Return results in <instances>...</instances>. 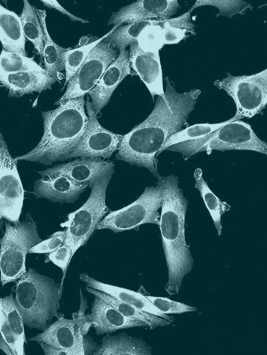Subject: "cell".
Here are the masks:
<instances>
[{
    "label": "cell",
    "instance_id": "6da1fadb",
    "mask_svg": "<svg viewBox=\"0 0 267 355\" xmlns=\"http://www.w3.org/2000/svg\"><path fill=\"white\" fill-rule=\"evenodd\" d=\"M200 94L199 89L178 93L167 78L165 96H158L150 116L123 135L117 159L159 178L157 155L171 136L182 130Z\"/></svg>",
    "mask_w": 267,
    "mask_h": 355
},
{
    "label": "cell",
    "instance_id": "7a4b0ae2",
    "mask_svg": "<svg viewBox=\"0 0 267 355\" xmlns=\"http://www.w3.org/2000/svg\"><path fill=\"white\" fill-rule=\"evenodd\" d=\"M159 178L164 189L159 226L169 269L166 290L169 294L175 295L180 292L183 279L192 270L194 262L185 239V217L189 202L178 186L177 177L160 176Z\"/></svg>",
    "mask_w": 267,
    "mask_h": 355
},
{
    "label": "cell",
    "instance_id": "3957f363",
    "mask_svg": "<svg viewBox=\"0 0 267 355\" xmlns=\"http://www.w3.org/2000/svg\"><path fill=\"white\" fill-rule=\"evenodd\" d=\"M85 97L67 101L53 110L42 112L44 133L39 144L28 154L15 158L51 166L65 161L83 137L89 117Z\"/></svg>",
    "mask_w": 267,
    "mask_h": 355
},
{
    "label": "cell",
    "instance_id": "277c9868",
    "mask_svg": "<svg viewBox=\"0 0 267 355\" xmlns=\"http://www.w3.org/2000/svg\"><path fill=\"white\" fill-rule=\"evenodd\" d=\"M15 302L24 325L44 329L59 309V285L31 268L19 279Z\"/></svg>",
    "mask_w": 267,
    "mask_h": 355
},
{
    "label": "cell",
    "instance_id": "5b68a950",
    "mask_svg": "<svg viewBox=\"0 0 267 355\" xmlns=\"http://www.w3.org/2000/svg\"><path fill=\"white\" fill-rule=\"evenodd\" d=\"M165 150L178 152L188 157L202 152L213 150H250L267 154V145L258 138L251 125L238 120L229 123L205 137L181 143Z\"/></svg>",
    "mask_w": 267,
    "mask_h": 355
},
{
    "label": "cell",
    "instance_id": "8992f818",
    "mask_svg": "<svg viewBox=\"0 0 267 355\" xmlns=\"http://www.w3.org/2000/svg\"><path fill=\"white\" fill-rule=\"evenodd\" d=\"M42 241L33 221L8 223L0 240V280L3 286L26 274V258L30 250Z\"/></svg>",
    "mask_w": 267,
    "mask_h": 355
},
{
    "label": "cell",
    "instance_id": "52a82bcc",
    "mask_svg": "<svg viewBox=\"0 0 267 355\" xmlns=\"http://www.w3.org/2000/svg\"><path fill=\"white\" fill-rule=\"evenodd\" d=\"M112 178H107L94 184L87 201L71 213L68 220L61 225L67 228L64 244L69 245L73 256L87 243L103 218L110 212L105 204V197Z\"/></svg>",
    "mask_w": 267,
    "mask_h": 355
},
{
    "label": "cell",
    "instance_id": "ba28073f",
    "mask_svg": "<svg viewBox=\"0 0 267 355\" xmlns=\"http://www.w3.org/2000/svg\"><path fill=\"white\" fill-rule=\"evenodd\" d=\"M164 198V189L158 178L157 186L147 187L142 196L130 205L109 213L98 224L97 230H109L114 233L135 230L146 224L159 225Z\"/></svg>",
    "mask_w": 267,
    "mask_h": 355
},
{
    "label": "cell",
    "instance_id": "9c48e42d",
    "mask_svg": "<svg viewBox=\"0 0 267 355\" xmlns=\"http://www.w3.org/2000/svg\"><path fill=\"white\" fill-rule=\"evenodd\" d=\"M215 86L233 99L236 114L252 119L260 114L267 104V69L251 76H229L216 80Z\"/></svg>",
    "mask_w": 267,
    "mask_h": 355
},
{
    "label": "cell",
    "instance_id": "30bf717a",
    "mask_svg": "<svg viewBox=\"0 0 267 355\" xmlns=\"http://www.w3.org/2000/svg\"><path fill=\"white\" fill-rule=\"evenodd\" d=\"M24 191L14 159L0 133V220L11 223L19 221L24 203Z\"/></svg>",
    "mask_w": 267,
    "mask_h": 355
},
{
    "label": "cell",
    "instance_id": "8fae6325",
    "mask_svg": "<svg viewBox=\"0 0 267 355\" xmlns=\"http://www.w3.org/2000/svg\"><path fill=\"white\" fill-rule=\"evenodd\" d=\"M118 51L103 40L91 51L89 57L69 80L64 96L57 103L85 97L97 85L107 69L118 58Z\"/></svg>",
    "mask_w": 267,
    "mask_h": 355
},
{
    "label": "cell",
    "instance_id": "7c38bea8",
    "mask_svg": "<svg viewBox=\"0 0 267 355\" xmlns=\"http://www.w3.org/2000/svg\"><path fill=\"white\" fill-rule=\"evenodd\" d=\"M89 123L81 141L68 156L71 158H103L112 157L119 150L123 135L104 128L98 122L93 110L89 98L86 101Z\"/></svg>",
    "mask_w": 267,
    "mask_h": 355
},
{
    "label": "cell",
    "instance_id": "4fadbf2b",
    "mask_svg": "<svg viewBox=\"0 0 267 355\" xmlns=\"http://www.w3.org/2000/svg\"><path fill=\"white\" fill-rule=\"evenodd\" d=\"M31 341L44 343L69 352V355L92 354L97 345L84 337L82 326L74 318H61Z\"/></svg>",
    "mask_w": 267,
    "mask_h": 355
},
{
    "label": "cell",
    "instance_id": "5bb4252c",
    "mask_svg": "<svg viewBox=\"0 0 267 355\" xmlns=\"http://www.w3.org/2000/svg\"><path fill=\"white\" fill-rule=\"evenodd\" d=\"M114 168V162L105 161L101 158H78L39 172V174L42 177L65 176L77 183L92 188L100 180L112 178L115 173Z\"/></svg>",
    "mask_w": 267,
    "mask_h": 355
},
{
    "label": "cell",
    "instance_id": "9a60e30c",
    "mask_svg": "<svg viewBox=\"0 0 267 355\" xmlns=\"http://www.w3.org/2000/svg\"><path fill=\"white\" fill-rule=\"evenodd\" d=\"M180 8L177 0H139L112 14L109 25L170 19Z\"/></svg>",
    "mask_w": 267,
    "mask_h": 355
},
{
    "label": "cell",
    "instance_id": "2e32d148",
    "mask_svg": "<svg viewBox=\"0 0 267 355\" xmlns=\"http://www.w3.org/2000/svg\"><path fill=\"white\" fill-rule=\"evenodd\" d=\"M129 62L153 98L155 96H165L163 71L159 52L144 51L137 42L130 45Z\"/></svg>",
    "mask_w": 267,
    "mask_h": 355
},
{
    "label": "cell",
    "instance_id": "e0dca14e",
    "mask_svg": "<svg viewBox=\"0 0 267 355\" xmlns=\"http://www.w3.org/2000/svg\"><path fill=\"white\" fill-rule=\"evenodd\" d=\"M131 73L129 52L125 50L104 72L97 85L89 93L92 106L97 116L110 101L123 80Z\"/></svg>",
    "mask_w": 267,
    "mask_h": 355
},
{
    "label": "cell",
    "instance_id": "ac0fdd59",
    "mask_svg": "<svg viewBox=\"0 0 267 355\" xmlns=\"http://www.w3.org/2000/svg\"><path fill=\"white\" fill-rule=\"evenodd\" d=\"M88 187L62 175L42 176L35 183L34 194L55 202L73 203Z\"/></svg>",
    "mask_w": 267,
    "mask_h": 355
},
{
    "label": "cell",
    "instance_id": "d6986e66",
    "mask_svg": "<svg viewBox=\"0 0 267 355\" xmlns=\"http://www.w3.org/2000/svg\"><path fill=\"white\" fill-rule=\"evenodd\" d=\"M97 335L112 334L136 327H148L144 322L128 318L102 299L95 296L91 315H87Z\"/></svg>",
    "mask_w": 267,
    "mask_h": 355
},
{
    "label": "cell",
    "instance_id": "ffe728a7",
    "mask_svg": "<svg viewBox=\"0 0 267 355\" xmlns=\"http://www.w3.org/2000/svg\"><path fill=\"white\" fill-rule=\"evenodd\" d=\"M58 81L49 72L26 71L0 76V83L9 91V97H21L51 89Z\"/></svg>",
    "mask_w": 267,
    "mask_h": 355
},
{
    "label": "cell",
    "instance_id": "44dd1931",
    "mask_svg": "<svg viewBox=\"0 0 267 355\" xmlns=\"http://www.w3.org/2000/svg\"><path fill=\"white\" fill-rule=\"evenodd\" d=\"M80 279L85 282L88 285V287L112 295L123 303L135 306L146 313L162 318L171 322L173 321V317L160 312L150 303L146 296H144L141 293L101 283L85 274L80 276Z\"/></svg>",
    "mask_w": 267,
    "mask_h": 355
},
{
    "label": "cell",
    "instance_id": "7402d4cb",
    "mask_svg": "<svg viewBox=\"0 0 267 355\" xmlns=\"http://www.w3.org/2000/svg\"><path fill=\"white\" fill-rule=\"evenodd\" d=\"M0 42L3 49L26 56V38L20 17L0 4Z\"/></svg>",
    "mask_w": 267,
    "mask_h": 355
},
{
    "label": "cell",
    "instance_id": "603a6c76",
    "mask_svg": "<svg viewBox=\"0 0 267 355\" xmlns=\"http://www.w3.org/2000/svg\"><path fill=\"white\" fill-rule=\"evenodd\" d=\"M93 354L150 355L152 352L151 347L143 340L121 334L116 336L110 335L105 336L102 340L101 345L97 347Z\"/></svg>",
    "mask_w": 267,
    "mask_h": 355
},
{
    "label": "cell",
    "instance_id": "cb8c5ba5",
    "mask_svg": "<svg viewBox=\"0 0 267 355\" xmlns=\"http://www.w3.org/2000/svg\"><path fill=\"white\" fill-rule=\"evenodd\" d=\"M36 11L44 33L42 57L45 70L56 77L59 72L64 71V54L69 49L63 48L52 40L47 30L46 11L42 10H36Z\"/></svg>",
    "mask_w": 267,
    "mask_h": 355
},
{
    "label": "cell",
    "instance_id": "d4e9b609",
    "mask_svg": "<svg viewBox=\"0 0 267 355\" xmlns=\"http://www.w3.org/2000/svg\"><path fill=\"white\" fill-rule=\"evenodd\" d=\"M87 291L94 296L100 297L107 304L112 306L124 316L146 322L150 329H155L158 327L169 326L172 323L162 318L157 317L138 309L135 306L123 303L113 296L101 291L93 289L90 287H87Z\"/></svg>",
    "mask_w": 267,
    "mask_h": 355
},
{
    "label": "cell",
    "instance_id": "484cf974",
    "mask_svg": "<svg viewBox=\"0 0 267 355\" xmlns=\"http://www.w3.org/2000/svg\"><path fill=\"white\" fill-rule=\"evenodd\" d=\"M194 178L196 180V188L200 192V196L212 218L214 225L216 226L218 235L221 236L223 232L221 218L223 214L230 211L231 207L212 193V191L203 178L201 169L198 168L196 170Z\"/></svg>",
    "mask_w": 267,
    "mask_h": 355
},
{
    "label": "cell",
    "instance_id": "4316f807",
    "mask_svg": "<svg viewBox=\"0 0 267 355\" xmlns=\"http://www.w3.org/2000/svg\"><path fill=\"white\" fill-rule=\"evenodd\" d=\"M243 118L236 114L233 118L223 123L216 124H196L188 127L171 136L162 148H160L157 156L165 151V150L170 146L204 138L205 136L216 131L229 123L241 120Z\"/></svg>",
    "mask_w": 267,
    "mask_h": 355
},
{
    "label": "cell",
    "instance_id": "83f0119b",
    "mask_svg": "<svg viewBox=\"0 0 267 355\" xmlns=\"http://www.w3.org/2000/svg\"><path fill=\"white\" fill-rule=\"evenodd\" d=\"M153 20L128 24L125 26H114L113 30L103 40L120 53L126 50L128 46L138 42L141 33Z\"/></svg>",
    "mask_w": 267,
    "mask_h": 355
},
{
    "label": "cell",
    "instance_id": "f1b7e54d",
    "mask_svg": "<svg viewBox=\"0 0 267 355\" xmlns=\"http://www.w3.org/2000/svg\"><path fill=\"white\" fill-rule=\"evenodd\" d=\"M25 38L34 45L40 56L44 49V33L36 9L28 0H24V8L19 17Z\"/></svg>",
    "mask_w": 267,
    "mask_h": 355
},
{
    "label": "cell",
    "instance_id": "f546056e",
    "mask_svg": "<svg viewBox=\"0 0 267 355\" xmlns=\"http://www.w3.org/2000/svg\"><path fill=\"white\" fill-rule=\"evenodd\" d=\"M0 309L4 313L11 327L15 340L17 355H24V343L26 342L24 324L12 295L0 297Z\"/></svg>",
    "mask_w": 267,
    "mask_h": 355
},
{
    "label": "cell",
    "instance_id": "4dcf8cb0",
    "mask_svg": "<svg viewBox=\"0 0 267 355\" xmlns=\"http://www.w3.org/2000/svg\"><path fill=\"white\" fill-rule=\"evenodd\" d=\"M26 71L46 72L33 59L2 50L0 53V76Z\"/></svg>",
    "mask_w": 267,
    "mask_h": 355
},
{
    "label": "cell",
    "instance_id": "1f68e13d",
    "mask_svg": "<svg viewBox=\"0 0 267 355\" xmlns=\"http://www.w3.org/2000/svg\"><path fill=\"white\" fill-rule=\"evenodd\" d=\"M108 34L87 45L68 50L64 54V71H66L65 85L81 68L93 49L102 42Z\"/></svg>",
    "mask_w": 267,
    "mask_h": 355
},
{
    "label": "cell",
    "instance_id": "d6a6232c",
    "mask_svg": "<svg viewBox=\"0 0 267 355\" xmlns=\"http://www.w3.org/2000/svg\"><path fill=\"white\" fill-rule=\"evenodd\" d=\"M139 47L146 52L157 53L164 46L162 27L158 20H153L138 39Z\"/></svg>",
    "mask_w": 267,
    "mask_h": 355
},
{
    "label": "cell",
    "instance_id": "836d02e7",
    "mask_svg": "<svg viewBox=\"0 0 267 355\" xmlns=\"http://www.w3.org/2000/svg\"><path fill=\"white\" fill-rule=\"evenodd\" d=\"M213 6L219 9L220 15L232 17L236 14L242 13L251 6L245 1H196L191 11L203 6Z\"/></svg>",
    "mask_w": 267,
    "mask_h": 355
},
{
    "label": "cell",
    "instance_id": "e575fe53",
    "mask_svg": "<svg viewBox=\"0 0 267 355\" xmlns=\"http://www.w3.org/2000/svg\"><path fill=\"white\" fill-rule=\"evenodd\" d=\"M146 297L156 309L166 315L182 314L197 311L194 307L174 302L167 297L155 296H146Z\"/></svg>",
    "mask_w": 267,
    "mask_h": 355
},
{
    "label": "cell",
    "instance_id": "d590c367",
    "mask_svg": "<svg viewBox=\"0 0 267 355\" xmlns=\"http://www.w3.org/2000/svg\"><path fill=\"white\" fill-rule=\"evenodd\" d=\"M66 231L58 232L53 234L45 241H42L32 248L29 254H50L56 251L64 244Z\"/></svg>",
    "mask_w": 267,
    "mask_h": 355
},
{
    "label": "cell",
    "instance_id": "8d00e7d4",
    "mask_svg": "<svg viewBox=\"0 0 267 355\" xmlns=\"http://www.w3.org/2000/svg\"><path fill=\"white\" fill-rule=\"evenodd\" d=\"M73 257L71 250L69 245L63 244L56 251L49 254V259L53 264L60 267L64 271V275H65Z\"/></svg>",
    "mask_w": 267,
    "mask_h": 355
},
{
    "label": "cell",
    "instance_id": "74e56055",
    "mask_svg": "<svg viewBox=\"0 0 267 355\" xmlns=\"http://www.w3.org/2000/svg\"><path fill=\"white\" fill-rule=\"evenodd\" d=\"M158 24L162 27L164 45L179 44L188 37L186 35L187 33H189L188 31L177 28V27L164 25L160 20H158Z\"/></svg>",
    "mask_w": 267,
    "mask_h": 355
},
{
    "label": "cell",
    "instance_id": "f35d334b",
    "mask_svg": "<svg viewBox=\"0 0 267 355\" xmlns=\"http://www.w3.org/2000/svg\"><path fill=\"white\" fill-rule=\"evenodd\" d=\"M191 12H192L190 10L189 12H187L178 17L160 20V22L164 25L177 27V28L184 30L191 33L192 34H195V25L191 21Z\"/></svg>",
    "mask_w": 267,
    "mask_h": 355
},
{
    "label": "cell",
    "instance_id": "ab89813d",
    "mask_svg": "<svg viewBox=\"0 0 267 355\" xmlns=\"http://www.w3.org/2000/svg\"><path fill=\"white\" fill-rule=\"evenodd\" d=\"M0 334L5 339L15 355H17L15 340L10 323L4 313L0 309Z\"/></svg>",
    "mask_w": 267,
    "mask_h": 355
},
{
    "label": "cell",
    "instance_id": "60d3db41",
    "mask_svg": "<svg viewBox=\"0 0 267 355\" xmlns=\"http://www.w3.org/2000/svg\"><path fill=\"white\" fill-rule=\"evenodd\" d=\"M46 7L51 8V9H55L58 11L60 12L62 14L68 16L71 20L72 21H81L83 23H89L88 21L78 18L69 12H68L67 10H65L63 7L60 6V4L58 1H46V0H42L41 1Z\"/></svg>",
    "mask_w": 267,
    "mask_h": 355
},
{
    "label": "cell",
    "instance_id": "b9f144b4",
    "mask_svg": "<svg viewBox=\"0 0 267 355\" xmlns=\"http://www.w3.org/2000/svg\"><path fill=\"white\" fill-rule=\"evenodd\" d=\"M0 349H2L7 354L15 355L1 334H0Z\"/></svg>",
    "mask_w": 267,
    "mask_h": 355
}]
</instances>
